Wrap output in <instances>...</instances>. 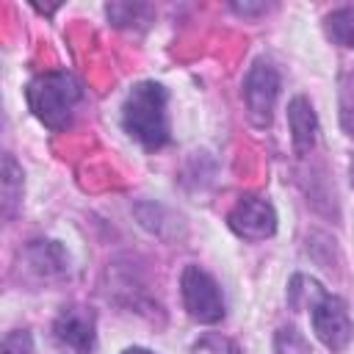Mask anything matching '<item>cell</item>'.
<instances>
[{"instance_id":"obj_1","label":"cell","mask_w":354,"mask_h":354,"mask_svg":"<svg viewBox=\"0 0 354 354\" xmlns=\"http://www.w3.org/2000/svg\"><path fill=\"white\" fill-rule=\"evenodd\" d=\"M290 307H310V321L315 337L329 351H343L354 337V324L348 318L346 301L335 293H326L315 279L296 274L288 285Z\"/></svg>"},{"instance_id":"obj_2","label":"cell","mask_w":354,"mask_h":354,"mask_svg":"<svg viewBox=\"0 0 354 354\" xmlns=\"http://www.w3.org/2000/svg\"><path fill=\"white\" fill-rule=\"evenodd\" d=\"M169 94L160 83L144 80L130 88L122 105V127L130 138H136L144 149H160L169 144V116H166Z\"/></svg>"},{"instance_id":"obj_3","label":"cell","mask_w":354,"mask_h":354,"mask_svg":"<svg viewBox=\"0 0 354 354\" xmlns=\"http://www.w3.org/2000/svg\"><path fill=\"white\" fill-rule=\"evenodd\" d=\"M28 94V105L33 111V116L50 127V130H66L72 124L75 108L80 102V83L69 75V72H44L39 77H33L25 88Z\"/></svg>"},{"instance_id":"obj_4","label":"cell","mask_w":354,"mask_h":354,"mask_svg":"<svg viewBox=\"0 0 354 354\" xmlns=\"http://www.w3.org/2000/svg\"><path fill=\"white\" fill-rule=\"evenodd\" d=\"M180 296L185 313L196 324H218L224 318V296L218 282L199 266H185L180 274Z\"/></svg>"},{"instance_id":"obj_5","label":"cell","mask_w":354,"mask_h":354,"mask_svg":"<svg viewBox=\"0 0 354 354\" xmlns=\"http://www.w3.org/2000/svg\"><path fill=\"white\" fill-rule=\"evenodd\" d=\"M279 97V72L268 61H254L243 77V102L254 127H268Z\"/></svg>"},{"instance_id":"obj_6","label":"cell","mask_w":354,"mask_h":354,"mask_svg":"<svg viewBox=\"0 0 354 354\" xmlns=\"http://www.w3.org/2000/svg\"><path fill=\"white\" fill-rule=\"evenodd\" d=\"M53 340L64 354H94L97 346V315L88 307L72 304L53 321Z\"/></svg>"},{"instance_id":"obj_7","label":"cell","mask_w":354,"mask_h":354,"mask_svg":"<svg viewBox=\"0 0 354 354\" xmlns=\"http://www.w3.org/2000/svg\"><path fill=\"white\" fill-rule=\"evenodd\" d=\"M227 224L243 241H266L277 232V213L263 196H241L227 213Z\"/></svg>"},{"instance_id":"obj_8","label":"cell","mask_w":354,"mask_h":354,"mask_svg":"<svg viewBox=\"0 0 354 354\" xmlns=\"http://www.w3.org/2000/svg\"><path fill=\"white\" fill-rule=\"evenodd\" d=\"M36 279V282H55L69 274V254L58 241H30L19 254V268Z\"/></svg>"},{"instance_id":"obj_9","label":"cell","mask_w":354,"mask_h":354,"mask_svg":"<svg viewBox=\"0 0 354 354\" xmlns=\"http://www.w3.org/2000/svg\"><path fill=\"white\" fill-rule=\"evenodd\" d=\"M288 124H290V141L296 155H307L315 147L318 136V119L307 97H293L288 105Z\"/></svg>"},{"instance_id":"obj_10","label":"cell","mask_w":354,"mask_h":354,"mask_svg":"<svg viewBox=\"0 0 354 354\" xmlns=\"http://www.w3.org/2000/svg\"><path fill=\"white\" fill-rule=\"evenodd\" d=\"M326 36L340 47H354V6H340L324 17Z\"/></svg>"},{"instance_id":"obj_11","label":"cell","mask_w":354,"mask_h":354,"mask_svg":"<svg viewBox=\"0 0 354 354\" xmlns=\"http://www.w3.org/2000/svg\"><path fill=\"white\" fill-rule=\"evenodd\" d=\"M19 199H22V169L6 152L3 155V216L6 218H11L17 213Z\"/></svg>"},{"instance_id":"obj_12","label":"cell","mask_w":354,"mask_h":354,"mask_svg":"<svg viewBox=\"0 0 354 354\" xmlns=\"http://www.w3.org/2000/svg\"><path fill=\"white\" fill-rule=\"evenodd\" d=\"M337 116H340V127L348 138H354V66H348L340 75L337 83Z\"/></svg>"},{"instance_id":"obj_13","label":"cell","mask_w":354,"mask_h":354,"mask_svg":"<svg viewBox=\"0 0 354 354\" xmlns=\"http://www.w3.org/2000/svg\"><path fill=\"white\" fill-rule=\"evenodd\" d=\"M274 351L277 354H313L307 337L296 326H279L274 335Z\"/></svg>"},{"instance_id":"obj_14","label":"cell","mask_w":354,"mask_h":354,"mask_svg":"<svg viewBox=\"0 0 354 354\" xmlns=\"http://www.w3.org/2000/svg\"><path fill=\"white\" fill-rule=\"evenodd\" d=\"M191 354H243V351L238 348L235 340H230L218 332H207L191 346Z\"/></svg>"},{"instance_id":"obj_15","label":"cell","mask_w":354,"mask_h":354,"mask_svg":"<svg viewBox=\"0 0 354 354\" xmlns=\"http://www.w3.org/2000/svg\"><path fill=\"white\" fill-rule=\"evenodd\" d=\"M3 354H33V337L28 329H14L3 337Z\"/></svg>"},{"instance_id":"obj_16","label":"cell","mask_w":354,"mask_h":354,"mask_svg":"<svg viewBox=\"0 0 354 354\" xmlns=\"http://www.w3.org/2000/svg\"><path fill=\"white\" fill-rule=\"evenodd\" d=\"M105 11H108V17L113 19V25H130L138 14H147L149 8H147V6H138V3H136V6H130V3H111Z\"/></svg>"},{"instance_id":"obj_17","label":"cell","mask_w":354,"mask_h":354,"mask_svg":"<svg viewBox=\"0 0 354 354\" xmlns=\"http://www.w3.org/2000/svg\"><path fill=\"white\" fill-rule=\"evenodd\" d=\"M266 8H268V6H263V3H257V6H252V3H243V6L235 3V6H232V11H238V14H260V11H266Z\"/></svg>"},{"instance_id":"obj_18","label":"cell","mask_w":354,"mask_h":354,"mask_svg":"<svg viewBox=\"0 0 354 354\" xmlns=\"http://www.w3.org/2000/svg\"><path fill=\"white\" fill-rule=\"evenodd\" d=\"M122 354H152V351H147V348H138V346H133V348H127V351H122Z\"/></svg>"}]
</instances>
